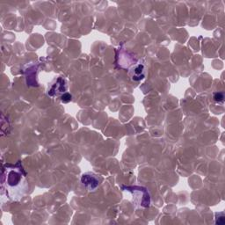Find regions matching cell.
Here are the masks:
<instances>
[{
	"instance_id": "1",
	"label": "cell",
	"mask_w": 225,
	"mask_h": 225,
	"mask_svg": "<svg viewBox=\"0 0 225 225\" xmlns=\"http://www.w3.org/2000/svg\"><path fill=\"white\" fill-rule=\"evenodd\" d=\"M5 185L8 196L12 201H19L22 199L28 188L25 176L16 169H11L6 173Z\"/></svg>"
},
{
	"instance_id": "2",
	"label": "cell",
	"mask_w": 225,
	"mask_h": 225,
	"mask_svg": "<svg viewBox=\"0 0 225 225\" xmlns=\"http://www.w3.org/2000/svg\"><path fill=\"white\" fill-rule=\"evenodd\" d=\"M81 182L88 191H95L99 185V179L97 175L91 173L83 174L81 177Z\"/></svg>"
},
{
	"instance_id": "3",
	"label": "cell",
	"mask_w": 225,
	"mask_h": 225,
	"mask_svg": "<svg viewBox=\"0 0 225 225\" xmlns=\"http://www.w3.org/2000/svg\"><path fill=\"white\" fill-rule=\"evenodd\" d=\"M67 89V82L65 80L64 77H58L56 79L55 83L52 84L51 88L48 91V95L50 96H57L59 93H65V91Z\"/></svg>"
},
{
	"instance_id": "4",
	"label": "cell",
	"mask_w": 225,
	"mask_h": 225,
	"mask_svg": "<svg viewBox=\"0 0 225 225\" xmlns=\"http://www.w3.org/2000/svg\"><path fill=\"white\" fill-rule=\"evenodd\" d=\"M143 71H144V66L143 65H137L135 68V70H134V76H133V79L135 80V77H138L137 80H140L141 78H143L144 75L143 74Z\"/></svg>"
},
{
	"instance_id": "5",
	"label": "cell",
	"mask_w": 225,
	"mask_h": 225,
	"mask_svg": "<svg viewBox=\"0 0 225 225\" xmlns=\"http://www.w3.org/2000/svg\"><path fill=\"white\" fill-rule=\"evenodd\" d=\"M214 100L218 104H223L224 95L223 93H215L214 94Z\"/></svg>"
},
{
	"instance_id": "6",
	"label": "cell",
	"mask_w": 225,
	"mask_h": 225,
	"mask_svg": "<svg viewBox=\"0 0 225 225\" xmlns=\"http://www.w3.org/2000/svg\"><path fill=\"white\" fill-rule=\"evenodd\" d=\"M61 98H62V101H63V102H64V103H67V102H69V101L71 100V95H70L69 93H65L62 95Z\"/></svg>"
},
{
	"instance_id": "7",
	"label": "cell",
	"mask_w": 225,
	"mask_h": 225,
	"mask_svg": "<svg viewBox=\"0 0 225 225\" xmlns=\"http://www.w3.org/2000/svg\"><path fill=\"white\" fill-rule=\"evenodd\" d=\"M218 224H223L225 223V216L223 213H218V220L215 222Z\"/></svg>"
}]
</instances>
